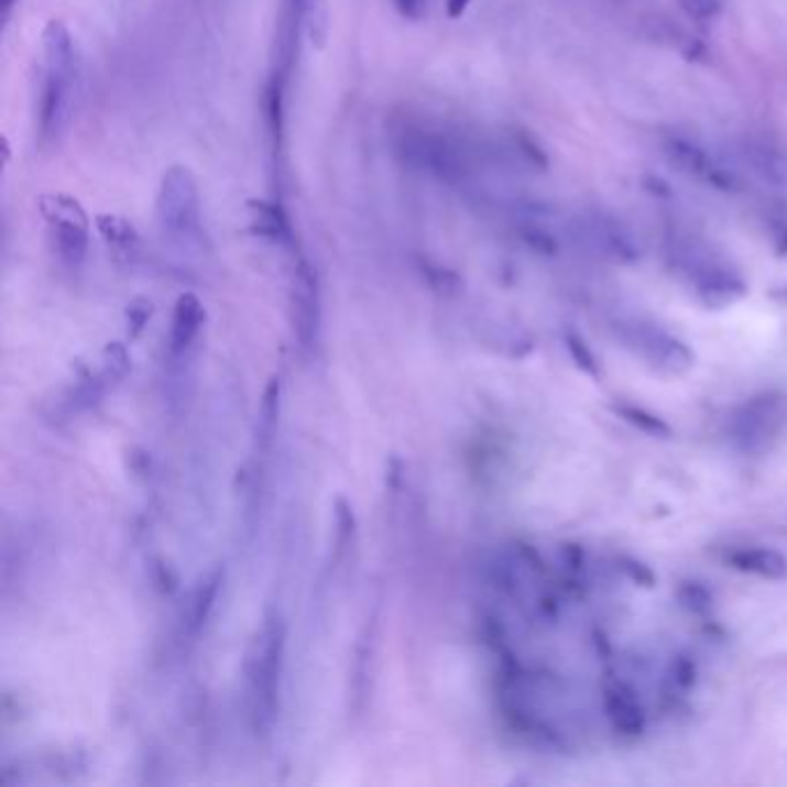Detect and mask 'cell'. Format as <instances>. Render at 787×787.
I'll list each match as a JSON object with an SVG mask.
<instances>
[{
	"instance_id": "obj_1",
	"label": "cell",
	"mask_w": 787,
	"mask_h": 787,
	"mask_svg": "<svg viewBox=\"0 0 787 787\" xmlns=\"http://www.w3.org/2000/svg\"><path fill=\"white\" fill-rule=\"evenodd\" d=\"M42 67H40V102L37 130L44 143H56L77 109L79 98V56L65 23L50 21L42 35Z\"/></svg>"
},
{
	"instance_id": "obj_2",
	"label": "cell",
	"mask_w": 787,
	"mask_h": 787,
	"mask_svg": "<svg viewBox=\"0 0 787 787\" xmlns=\"http://www.w3.org/2000/svg\"><path fill=\"white\" fill-rule=\"evenodd\" d=\"M286 624L277 610L264 616L252 647L248 652V690H250V715L256 732H269L280 700V681L284 667Z\"/></svg>"
},
{
	"instance_id": "obj_3",
	"label": "cell",
	"mask_w": 787,
	"mask_h": 787,
	"mask_svg": "<svg viewBox=\"0 0 787 787\" xmlns=\"http://www.w3.org/2000/svg\"><path fill=\"white\" fill-rule=\"evenodd\" d=\"M157 222L174 243H195L201 238V195L195 174L187 166L164 172L155 201Z\"/></svg>"
},
{
	"instance_id": "obj_4",
	"label": "cell",
	"mask_w": 787,
	"mask_h": 787,
	"mask_svg": "<svg viewBox=\"0 0 787 787\" xmlns=\"http://www.w3.org/2000/svg\"><path fill=\"white\" fill-rule=\"evenodd\" d=\"M40 215L50 225L52 243L58 259L67 266H79L88 252L90 220L84 206L69 195H42Z\"/></svg>"
},
{
	"instance_id": "obj_5",
	"label": "cell",
	"mask_w": 787,
	"mask_h": 787,
	"mask_svg": "<svg viewBox=\"0 0 787 787\" xmlns=\"http://www.w3.org/2000/svg\"><path fill=\"white\" fill-rule=\"evenodd\" d=\"M619 332H622L626 347L637 351L644 361L663 372L681 374L696 363V353L690 351V347L654 321H624L619 326Z\"/></svg>"
},
{
	"instance_id": "obj_6",
	"label": "cell",
	"mask_w": 787,
	"mask_h": 787,
	"mask_svg": "<svg viewBox=\"0 0 787 787\" xmlns=\"http://www.w3.org/2000/svg\"><path fill=\"white\" fill-rule=\"evenodd\" d=\"M785 418V397L780 393H759L744 402L730 420L728 435L730 441L744 452H753L765 446L783 425Z\"/></svg>"
},
{
	"instance_id": "obj_7",
	"label": "cell",
	"mask_w": 787,
	"mask_h": 787,
	"mask_svg": "<svg viewBox=\"0 0 787 787\" xmlns=\"http://www.w3.org/2000/svg\"><path fill=\"white\" fill-rule=\"evenodd\" d=\"M292 315L294 330L300 347H313L319 330V286L317 277L305 261L296 266L294 286H292Z\"/></svg>"
},
{
	"instance_id": "obj_8",
	"label": "cell",
	"mask_w": 787,
	"mask_h": 787,
	"mask_svg": "<svg viewBox=\"0 0 787 787\" xmlns=\"http://www.w3.org/2000/svg\"><path fill=\"white\" fill-rule=\"evenodd\" d=\"M603 709L612 730L624 739H637L647 730V715L635 688L626 681H608L603 686Z\"/></svg>"
},
{
	"instance_id": "obj_9",
	"label": "cell",
	"mask_w": 787,
	"mask_h": 787,
	"mask_svg": "<svg viewBox=\"0 0 787 787\" xmlns=\"http://www.w3.org/2000/svg\"><path fill=\"white\" fill-rule=\"evenodd\" d=\"M693 284L709 307H725L746 294V282L721 261H702L693 269Z\"/></svg>"
},
{
	"instance_id": "obj_10",
	"label": "cell",
	"mask_w": 787,
	"mask_h": 787,
	"mask_svg": "<svg viewBox=\"0 0 787 787\" xmlns=\"http://www.w3.org/2000/svg\"><path fill=\"white\" fill-rule=\"evenodd\" d=\"M206 321V309L195 294H183L176 300L172 330H170V353L174 358L185 356L197 342L201 326Z\"/></svg>"
},
{
	"instance_id": "obj_11",
	"label": "cell",
	"mask_w": 787,
	"mask_h": 787,
	"mask_svg": "<svg viewBox=\"0 0 787 787\" xmlns=\"http://www.w3.org/2000/svg\"><path fill=\"white\" fill-rule=\"evenodd\" d=\"M728 568L765 580L787 578V557L774 547H734L725 555Z\"/></svg>"
},
{
	"instance_id": "obj_12",
	"label": "cell",
	"mask_w": 787,
	"mask_h": 787,
	"mask_svg": "<svg viewBox=\"0 0 787 787\" xmlns=\"http://www.w3.org/2000/svg\"><path fill=\"white\" fill-rule=\"evenodd\" d=\"M591 229L595 236V243H599V248L605 254H612L614 259H622V261H635L640 256L635 238L628 233L626 227H622V222L601 218L593 222Z\"/></svg>"
},
{
	"instance_id": "obj_13",
	"label": "cell",
	"mask_w": 787,
	"mask_h": 787,
	"mask_svg": "<svg viewBox=\"0 0 787 787\" xmlns=\"http://www.w3.org/2000/svg\"><path fill=\"white\" fill-rule=\"evenodd\" d=\"M280 407H282V381L280 376H273L264 391V400H261L259 423H256V441L264 450H269L275 439L280 425Z\"/></svg>"
},
{
	"instance_id": "obj_14",
	"label": "cell",
	"mask_w": 787,
	"mask_h": 787,
	"mask_svg": "<svg viewBox=\"0 0 787 787\" xmlns=\"http://www.w3.org/2000/svg\"><path fill=\"white\" fill-rule=\"evenodd\" d=\"M614 414L626 420L631 427H635L637 433L654 437V439H670L673 437V425L667 423L665 418H660L658 414L640 407V404H631V402H616L614 404Z\"/></svg>"
},
{
	"instance_id": "obj_15",
	"label": "cell",
	"mask_w": 787,
	"mask_h": 787,
	"mask_svg": "<svg viewBox=\"0 0 787 787\" xmlns=\"http://www.w3.org/2000/svg\"><path fill=\"white\" fill-rule=\"evenodd\" d=\"M665 155H667V160H670V164H675L677 170L684 174L702 176L709 172L707 153L698 146V143L688 141V139L673 136L665 143Z\"/></svg>"
},
{
	"instance_id": "obj_16",
	"label": "cell",
	"mask_w": 787,
	"mask_h": 787,
	"mask_svg": "<svg viewBox=\"0 0 787 787\" xmlns=\"http://www.w3.org/2000/svg\"><path fill=\"white\" fill-rule=\"evenodd\" d=\"M746 157L751 160L753 164V170L774 185H785L787 183V157L767 146V143H755V146H751L746 151Z\"/></svg>"
},
{
	"instance_id": "obj_17",
	"label": "cell",
	"mask_w": 787,
	"mask_h": 787,
	"mask_svg": "<svg viewBox=\"0 0 787 787\" xmlns=\"http://www.w3.org/2000/svg\"><path fill=\"white\" fill-rule=\"evenodd\" d=\"M220 582L222 576L220 572H212L208 576L193 593V603H189V624H193L195 631H199L215 608V601H218V591H220Z\"/></svg>"
},
{
	"instance_id": "obj_18",
	"label": "cell",
	"mask_w": 787,
	"mask_h": 787,
	"mask_svg": "<svg viewBox=\"0 0 787 787\" xmlns=\"http://www.w3.org/2000/svg\"><path fill=\"white\" fill-rule=\"evenodd\" d=\"M564 345L568 349V356L572 358V363L578 365L580 372H584L591 379H601L603 376V368L599 363V358H595L593 349L589 347V342L580 336V332L568 330L564 336Z\"/></svg>"
},
{
	"instance_id": "obj_19",
	"label": "cell",
	"mask_w": 787,
	"mask_h": 787,
	"mask_svg": "<svg viewBox=\"0 0 787 787\" xmlns=\"http://www.w3.org/2000/svg\"><path fill=\"white\" fill-rule=\"evenodd\" d=\"M98 229L102 233L105 241L113 248L130 250L139 243V236L132 227V222L118 218V215H100L98 218Z\"/></svg>"
},
{
	"instance_id": "obj_20",
	"label": "cell",
	"mask_w": 787,
	"mask_h": 787,
	"mask_svg": "<svg viewBox=\"0 0 787 787\" xmlns=\"http://www.w3.org/2000/svg\"><path fill=\"white\" fill-rule=\"evenodd\" d=\"M677 599H679L684 610H688L690 614H696V616H707L713 610L711 591L702 582H696V580L681 582V587L677 591Z\"/></svg>"
},
{
	"instance_id": "obj_21",
	"label": "cell",
	"mask_w": 787,
	"mask_h": 787,
	"mask_svg": "<svg viewBox=\"0 0 787 787\" xmlns=\"http://www.w3.org/2000/svg\"><path fill=\"white\" fill-rule=\"evenodd\" d=\"M252 225L256 229V233L269 236V238H284L286 236V220L282 218L280 208H275L273 204H264L259 201L252 206Z\"/></svg>"
},
{
	"instance_id": "obj_22",
	"label": "cell",
	"mask_w": 787,
	"mask_h": 787,
	"mask_svg": "<svg viewBox=\"0 0 787 787\" xmlns=\"http://www.w3.org/2000/svg\"><path fill=\"white\" fill-rule=\"evenodd\" d=\"M670 681L675 688L688 693L690 688H696L698 684V665L693 658L688 656H677L670 665Z\"/></svg>"
},
{
	"instance_id": "obj_23",
	"label": "cell",
	"mask_w": 787,
	"mask_h": 787,
	"mask_svg": "<svg viewBox=\"0 0 787 787\" xmlns=\"http://www.w3.org/2000/svg\"><path fill=\"white\" fill-rule=\"evenodd\" d=\"M616 564H619V568L626 572V578H631L635 584H642V587H654L656 584V572L644 561L622 555L616 559Z\"/></svg>"
},
{
	"instance_id": "obj_24",
	"label": "cell",
	"mask_w": 787,
	"mask_h": 787,
	"mask_svg": "<svg viewBox=\"0 0 787 787\" xmlns=\"http://www.w3.org/2000/svg\"><path fill=\"white\" fill-rule=\"evenodd\" d=\"M128 330H130V336L136 338L139 332L143 330V326L149 324L151 315H153V303L146 300V298H136L128 305Z\"/></svg>"
},
{
	"instance_id": "obj_25",
	"label": "cell",
	"mask_w": 787,
	"mask_h": 787,
	"mask_svg": "<svg viewBox=\"0 0 787 787\" xmlns=\"http://www.w3.org/2000/svg\"><path fill=\"white\" fill-rule=\"evenodd\" d=\"M684 6L688 8L690 14H696V17H713L715 12H719V0H684Z\"/></svg>"
},
{
	"instance_id": "obj_26",
	"label": "cell",
	"mask_w": 787,
	"mask_h": 787,
	"mask_svg": "<svg viewBox=\"0 0 787 787\" xmlns=\"http://www.w3.org/2000/svg\"><path fill=\"white\" fill-rule=\"evenodd\" d=\"M395 6L400 8V12H402L404 17L416 19V17H420V12H423L425 0H395Z\"/></svg>"
},
{
	"instance_id": "obj_27",
	"label": "cell",
	"mask_w": 787,
	"mask_h": 787,
	"mask_svg": "<svg viewBox=\"0 0 787 787\" xmlns=\"http://www.w3.org/2000/svg\"><path fill=\"white\" fill-rule=\"evenodd\" d=\"M471 0H446V10L450 19H458L464 14V10L469 8Z\"/></svg>"
},
{
	"instance_id": "obj_28",
	"label": "cell",
	"mask_w": 787,
	"mask_h": 787,
	"mask_svg": "<svg viewBox=\"0 0 787 787\" xmlns=\"http://www.w3.org/2000/svg\"><path fill=\"white\" fill-rule=\"evenodd\" d=\"M313 3H315V0H289L292 17H294L296 21H300V19L305 17V12H307L309 8H313Z\"/></svg>"
},
{
	"instance_id": "obj_29",
	"label": "cell",
	"mask_w": 787,
	"mask_h": 787,
	"mask_svg": "<svg viewBox=\"0 0 787 787\" xmlns=\"http://www.w3.org/2000/svg\"><path fill=\"white\" fill-rule=\"evenodd\" d=\"M14 3H17V0H0V6H3V10H6V12H8Z\"/></svg>"
}]
</instances>
